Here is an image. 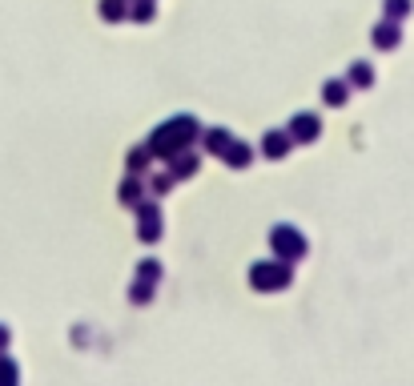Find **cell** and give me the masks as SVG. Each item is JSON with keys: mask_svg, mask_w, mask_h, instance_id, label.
<instances>
[{"mask_svg": "<svg viewBox=\"0 0 414 386\" xmlns=\"http://www.w3.org/2000/svg\"><path fill=\"white\" fill-rule=\"evenodd\" d=\"M201 137V125L193 121V117H173V121H165V125H157L153 129V137H149V149H153V157L157 161H173L181 149H189L193 141Z\"/></svg>", "mask_w": 414, "mask_h": 386, "instance_id": "1", "label": "cell"}, {"mask_svg": "<svg viewBox=\"0 0 414 386\" xmlns=\"http://www.w3.org/2000/svg\"><path fill=\"white\" fill-rule=\"evenodd\" d=\"M290 278H294V270H290V262H253L250 266V282L257 286V290H286L290 286Z\"/></svg>", "mask_w": 414, "mask_h": 386, "instance_id": "2", "label": "cell"}, {"mask_svg": "<svg viewBox=\"0 0 414 386\" xmlns=\"http://www.w3.org/2000/svg\"><path fill=\"white\" fill-rule=\"evenodd\" d=\"M270 246H274V253L282 258V262H298V258H306V238H302L294 226H277L274 233H270Z\"/></svg>", "mask_w": 414, "mask_h": 386, "instance_id": "3", "label": "cell"}, {"mask_svg": "<svg viewBox=\"0 0 414 386\" xmlns=\"http://www.w3.org/2000/svg\"><path fill=\"white\" fill-rule=\"evenodd\" d=\"M137 218H141V242H157L161 238V209H157V202H141L137 205Z\"/></svg>", "mask_w": 414, "mask_h": 386, "instance_id": "4", "label": "cell"}, {"mask_svg": "<svg viewBox=\"0 0 414 386\" xmlns=\"http://www.w3.org/2000/svg\"><path fill=\"white\" fill-rule=\"evenodd\" d=\"M318 133H322V121L314 113H298L294 121H290V137L298 141V145H310V141H318Z\"/></svg>", "mask_w": 414, "mask_h": 386, "instance_id": "5", "label": "cell"}, {"mask_svg": "<svg viewBox=\"0 0 414 386\" xmlns=\"http://www.w3.org/2000/svg\"><path fill=\"white\" fill-rule=\"evenodd\" d=\"M290 149H294V137H290V129H274V133L262 137V153H266V157L277 161V157H286Z\"/></svg>", "mask_w": 414, "mask_h": 386, "instance_id": "6", "label": "cell"}, {"mask_svg": "<svg viewBox=\"0 0 414 386\" xmlns=\"http://www.w3.org/2000/svg\"><path fill=\"white\" fill-rule=\"evenodd\" d=\"M145 197V185H141V173H129L125 182H121V205H141Z\"/></svg>", "mask_w": 414, "mask_h": 386, "instance_id": "7", "label": "cell"}, {"mask_svg": "<svg viewBox=\"0 0 414 386\" xmlns=\"http://www.w3.org/2000/svg\"><path fill=\"white\" fill-rule=\"evenodd\" d=\"M250 161H253V149L246 141H233L230 149H226V165H233V169H246Z\"/></svg>", "mask_w": 414, "mask_h": 386, "instance_id": "8", "label": "cell"}, {"mask_svg": "<svg viewBox=\"0 0 414 386\" xmlns=\"http://www.w3.org/2000/svg\"><path fill=\"white\" fill-rule=\"evenodd\" d=\"M230 145H233L230 129H209V133H206V149H209V153H221V157H226Z\"/></svg>", "mask_w": 414, "mask_h": 386, "instance_id": "9", "label": "cell"}, {"mask_svg": "<svg viewBox=\"0 0 414 386\" xmlns=\"http://www.w3.org/2000/svg\"><path fill=\"white\" fill-rule=\"evenodd\" d=\"M197 173V157L189 153V149H181L177 157H173V177H193Z\"/></svg>", "mask_w": 414, "mask_h": 386, "instance_id": "10", "label": "cell"}, {"mask_svg": "<svg viewBox=\"0 0 414 386\" xmlns=\"http://www.w3.org/2000/svg\"><path fill=\"white\" fill-rule=\"evenodd\" d=\"M149 157H153V149H149V145L129 149V161H125V165H129V173H145V169H149Z\"/></svg>", "mask_w": 414, "mask_h": 386, "instance_id": "11", "label": "cell"}, {"mask_svg": "<svg viewBox=\"0 0 414 386\" xmlns=\"http://www.w3.org/2000/svg\"><path fill=\"white\" fill-rule=\"evenodd\" d=\"M101 17L105 21H125L129 17V4L125 0H101Z\"/></svg>", "mask_w": 414, "mask_h": 386, "instance_id": "12", "label": "cell"}, {"mask_svg": "<svg viewBox=\"0 0 414 386\" xmlns=\"http://www.w3.org/2000/svg\"><path fill=\"white\" fill-rule=\"evenodd\" d=\"M173 182H177L173 173H153V177H149V193H153V197H165V193L173 189Z\"/></svg>", "mask_w": 414, "mask_h": 386, "instance_id": "13", "label": "cell"}, {"mask_svg": "<svg viewBox=\"0 0 414 386\" xmlns=\"http://www.w3.org/2000/svg\"><path fill=\"white\" fill-rule=\"evenodd\" d=\"M17 378H21L17 363H12L8 354H0V386H17Z\"/></svg>", "mask_w": 414, "mask_h": 386, "instance_id": "14", "label": "cell"}, {"mask_svg": "<svg viewBox=\"0 0 414 386\" xmlns=\"http://www.w3.org/2000/svg\"><path fill=\"white\" fill-rule=\"evenodd\" d=\"M153 12H157L153 0H133V4H129V17H133V21H153Z\"/></svg>", "mask_w": 414, "mask_h": 386, "instance_id": "15", "label": "cell"}, {"mask_svg": "<svg viewBox=\"0 0 414 386\" xmlns=\"http://www.w3.org/2000/svg\"><path fill=\"white\" fill-rule=\"evenodd\" d=\"M137 278H141V282H153V286H157V282H161V262H153V258H149V262H141Z\"/></svg>", "mask_w": 414, "mask_h": 386, "instance_id": "16", "label": "cell"}, {"mask_svg": "<svg viewBox=\"0 0 414 386\" xmlns=\"http://www.w3.org/2000/svg\"><path fill=\"white\" fill-rule=\"evenodd\" d=\"M326 101H330V105H346V85L342 81H326Z\"/></svg>", "mask_w": 414, "mask_h": 386, "instance_id": "17", "label": "cell"}, {"mask_svg": "<svg viewBox=\"0 0 414 386\" xmlns=\"http://www.w3.org/2000/svg\"><path fill=\"white\" fill-rule=\"evenodd\" d=\"M129 298H133V302H141V306H145V302H153V282H133V290H129Z\"/></svg>", "mask_w": 414, "mask_h": 386, "instance_id": "18", "label": "cell"}, {"mask_svg": "<svg viewBox=\"0 0 414 386\" xmlns=\"http://www.w3.org/2000/svg\"><path fill=\"white\" fill-rule=\"evenodd\" d=\"M350 81H354V85H370V68L366 65H354V68H350Z\"/></svg>", "mask_w": 414, "mask_h": 386, "instance_id": "19", "label": "cell"}, {"mask_svg": "<svg viewBox=\"0 0 414 386\" xmlns=\"http://www.w3.org/2000/svg\"><path fill=\"white\" fill-rule=\"evenodd\" d=\"M374 41H378L382 48H386V45H394L398 37H394V28H378V37H374Z\"/></svg>", "mask_w": 414, "mask_h": 386, "instance_id": "20", "label": "cell"}, {"mask_svg": "<svg viewBox=\"0 0 414 386\" xmlns=\"http://www.w3.org/2000/svg\"><path fill=\"white\" fill-rule=\"evenodd\" d=\"M4 346H8V326H0V354H4Z\"/></svg>", "mask_w": 414, "mask_h": 386, "instance_id": "21", "label": "cell"}]
</instances>
